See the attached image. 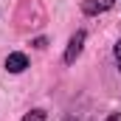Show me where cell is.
<instances>
[{
  "label": "cell",
  "mask_w": 121,
  "mask_h": 121,
  "mask_svg": "<svg viewBox=\"0 0 121 121\" xmlns=\"http://www.w3.org/2000/svg\"><path fill=\"white\" fill-rule=\"evenodd\" d=\"M113 3H116V0H82V11H85L87 17H96V14L110 11Z\"/></svg>",
  "instance_id": "7a4b0ae2"
},
{
  "label": "cell",
  "mask_w": 121,
  "mask_h": 121,
  "mask_svg": "<svg viewBox=\"0 0 121 121\" xmlns=\"http://www.w3.org/2000/svg\"><path fill=\"white\" fill-rule=\"evenodd\" d=\"M34 45H37V48H45V45H48V39H45V37H39V39H34Z\"/></svg>",
  "instance_id": "8992f818"
},
{
  "label": "cell",
  "mask_w": 121,
  "mask_h": 121,
  "mask_svg": "<svg viewBox=\"0 0 121 121\" xmlns=\"http://www.w3.org/2000/svg\"><path fill=\"white\" fill-rule=\"evenodd\" d=\"M26 68H28V56H26V54L14 51V54L6 56V70H9V73H23Z\"/></svg>",
  "instance_id": "3957f363"
},
{
  "label": "cell",
  "mask_w": 121,
  "mask_h": 121,
  "mask_svg": "<svg viewBox=\"0 0 121 121\" xmlns=\"http://www.w3.org/2000/svg\"><path fill=\"white\" fill-rule=\"evenodd\" d=\"M23 121H45V110H31L23 116Z\"/></svg>",
  "instance_id": "277c9868"
},
{
  "label": "cell",
  "mask_w": 121,
  "mask_h": 121,
  "mask_svg": "<svg viewBox=\"0 0 121 121\" xmlns=\"http://www.w3.org/2000/svg\"><path fill=\"white\" fill-rule=\"evenodd\" d=\"M113 56H116V65H118V70H121V39L116 42V48H113Z\"/></svg>",
  "instance_id": "5b68a950"
},
{
  "label": "cell",
  "mask_w": 121,
  "mask_h": 121,
  "mask_svg": "<svg viewBox=\"0 0 121 121\" xmlns=\"http://www.w3.org/2000/svg\"><path fill=\"white\" fill-rule=\"evenodd\" d=\"M85 39H87L85 31H76V34L70 37V42H68V48H65V65H73V62L79 59V54H82V48H85Z\"/></svg>",
  "instance_id": "6da1fadb"
},
{
  "label": "cell",
  "mask_w": 121,
  "mask_h": 121,
  "mask_svg": "<svg viewBox=\"0 0 121 121\" xmlns=\"http://www.w3.org/2000/svg\"><path fill=\"white\" fill-rule=\"evenodd\" d=\"M104 121H121V113H113V116H107Z\"/></svg>",
  "instance_id": "52a82bcc"
}]
</instances>
